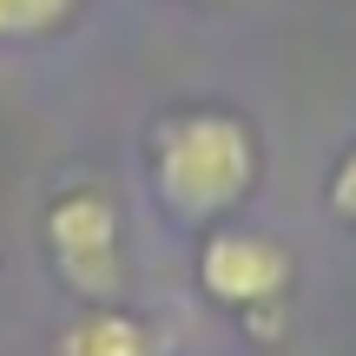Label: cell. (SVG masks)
I'll use <instances>...</instances> for the list:
<instances>
[{
  "instance_id": "6da1fadb",
  "label": "cell",
  "mask_w": 356,
  "mask_h": 356,
  "mask_svg": "<svg viewBox=\"0 0 356 356\" xmlns=\"http://www.w3.org/2000/svg\"><path fill=\"white\" fill-rule=\"evenodd\" d=\"M145 172H152L159 204L178 225H225L231 211H244V198L257 191L264 152L244 113L231 106H178L152 126L145 139Z\"/></svg>"
},
{
  "instance_id": "7a4b0ae2",
  "label": "cell",
  "mask_w": 356,
  "mask_h": 356,
  "mask_svg": "<svg viewBox=\"0 0 356 356\" xmlns=\"http://www.w3.org/2000/svg\"><path fill=\"white\" fill-rule=\"evenodd\" d=\"M47 257L79 304H119L126 291V225L99 178H73L47 198Z\"/></svg>"
},
{
  "instance_id": "3957f363",
  "label": "cell",
  "mask_w": 356,
  "mask_h": 356,
  "mask_svg": "<svg viewBox=\"0 0 356 356\" xmlns=\"http://www.w3.org/2000/svg\"><path fill=\"white\" fill-rule=\"evenodd\" d=\"M291 277H297V257L284 238L257 225H211L198 244V291L211 297L218 310L244 317L251 337H277V310L291 297Z\"/></svg>"
},
{
  "instance_id": "277c9868",
  "label": "cell",
  "mask_w": 356,
  "mask_h": 356,
  "mask_svg": "<svg viewBox=\"0 0 356 356\" xmlns=\"http://www.w3.org/2000/svg\"><path fill=\"white\" fill-rule=\"evenodd\" d=\"M60 356H152V330L119 304H86L66 323Z\"/></svg>"
},
{
  "instance_id": "5b68a950",
  "label": "cell",
  "mask_w": 356,
  "mask_h": 356,
  "mask_svg": "<svg viewBox=\"0 0 356 356\" xmlns=\"http://www.w3.org/2000/svg\"><path fill=\"white\" fill-rule=\"evenodd\" d=\"M86 0H0V40H47L60 33Z\"/></svg>"
},
{
  "instance_id": "8992f818",
  "label": "cell",
  "mask_w": 356,
  "mask_h": 356,
  "mask_svg": "<svg viewBox=\"0 0 356 356\" xmlns=\"http://www.w3.org/2000/svg\"><path fill=\"white\" fill-rule=\"evenodd\" d=\"M323 204H330V218H343V225H356V145L343 159L330 165V185H323Z\"/></svg>"
},
{
  "instance_id": "52a82bcc",
  "label": "cell",
  "mask_w": 356,
  "mask_h": 356,
  "mask_svg": "<svg viewBox=\"0 0 356 356\" xmlns=\"http://www.w3.org/2000/svg\"><path fill=\"white\" fill-rule=\"evenodd\" d=\"M198 7H231V0H198Z\"/></svg>"
}]
</instances>
